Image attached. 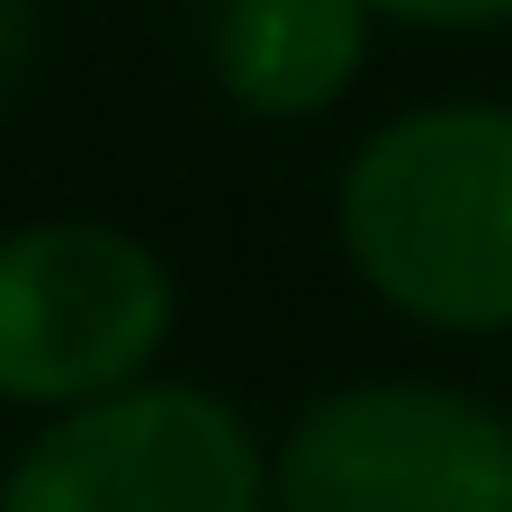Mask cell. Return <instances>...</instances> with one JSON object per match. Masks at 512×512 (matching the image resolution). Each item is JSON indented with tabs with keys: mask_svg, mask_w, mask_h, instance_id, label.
<instances>
[{
	"mask_svg": "<svg viewBox=\"0 0 512 512\" xmlns=\"http://www.w3.org/2000/svg\"><path fill=\"white\" fill-rule=\"evenodd\" d=\"M180 324L171 261L108 216H36L0 234V405L54 423L153 378Z\"/></svg>",
	"mask_w": 512,
	"mask_h": 512,
	"instance_id": "7a4b0ae2",
	"label": "cell"
},
{
	"mask_svg": "<svg viewBox=\"0 0 512 512\" xmlns=\"http://www.w3.org/2000/svg\"><path fill=\"white\" fill-rule=\"evenodd\" d=\"M378 18H405V27H504L512 0H369Z\"/></svg>",
	"mask_w": 512,
	"mask_h": 512,
	"instance_id": "8992f818",
	"label": "cell"
},
{
	"mask_svg": "<svg viewBox=\"0 0 512 512\" xmlns=\"http://www.w3.org/2000/svg\"><path fill=\"white\" fill-rule=\"evenodd\" d=\"M369 0H225L207 63L216 90L261 117V126H306L324 108L351 99V81L369 72Z\"/></svg>",
	"mask_w": 512,
	"mask_h": 512,
	"instance_id": "5b68a950",
	"label": "cell"
},
{
	"mask_svg": "<svg viewBox=\"0 0 512 512\" xmlns=\"http://www.w3.org/2000/svg\"><path fill=\"white\" fill-rule=\"evenodd\" d=\"M333 234L387 315L459 342L512 333V99H432L369 126Z\"/></svg>",
	"mask_w": 512,
	"mask_h": 512,
	"instance_id": "6da1fadb",
	"label": "cell"
},
{
	"mask_svg": "<svg viewBox=\"0 0 512 512\" xmlns=\"http://www.w3.org/2000/svg\"><path fill=\"white\" fill-rule=\"evenodd\" d=\"M36 63V0H0V99L27 81Z\"/></svg>",
	"mask_w": 512,
	"mask_h": 512,
	"instance_id": "52a82bcc",
	"label": "cell"
},
{
	"mask_svg": "<svg viewBox=\"0 0 512 512\" xmlns=\"http://www.w3.org/2000/svg\"><path fill=\"white\" fill-rule=\"evenodd\" d=\"M279 512H512V423L441 378L324 387L270 441Z\"/></svg>",
	"mask_w": 512,
	"mask_h": 512,
	"instance_id": "3957f363",
	"label": "cell"
},
{
	"mask_svg": "<svg viewBox=\"0 0 512 512\" xmlns=\"http://www.w3.org/2000/svg\"><path fill=\"white\" fill-rule=\"evenodd\" d=\"M0 512H279L261 432L198 378H144L36 423L0 468Z\"/></svg>",
	"mask_w": 512,
	"mask_h": 512,
	"instance_id": "277c9868",
	"label": "cell"
}]
</instances>
